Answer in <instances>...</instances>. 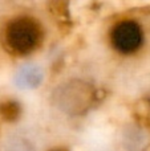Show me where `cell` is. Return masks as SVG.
Wrapping results in <instances>:
<instances>
[{
	"label": "cell",
	"instance_id": "cell-6",
	"mask_svg": "<svg viewBox=\"0 0 150 151\" xmlns=\"http://www.w3.org/2000/svg\"><path fill=\"white\" fill-rule=\"evenodd\" d=\"M21 114V107L16 101H4L0 104V115L7 122H13Z\"/></svg>",
	"mask_w": 150,
	"mask_h": 151
},
{
	"label": "cell",
	"instance_id": "cell-4",
	"mask_svg": "<svg viewBox=\"0 0 150 151\" xmlns=\"http://www.w3.org/2000/svg\"><path fill=\"white\" fill-rule=\"evenodd\" d=\"M43 70L36 65H25L17 70L15 76V83L23 90H35L43 83Z\"/></svg>",
	"mask_w": 150,
	"mask_h": 151
},
{
	"label": "cell",
	"instance_id": "cell-2",
	"mask_svg": "<svg viewBox=\"0 0 150 151\" xmlns=\"http://www.w3.org/2000/svg\"><path fill=\"white\" fill-rule=\"evenodd\" d=\"M4 37L11 52L25 56L36 50L41 44L43 28L31 16H19L8 23Z\"/></svg>",
	"mask_w": 150,
	"mask_h": 151
},
{
	"label": "cell",
	"instance_id": "cell-1",
	"mask_svg": "<svg viewBox=\"0 0 150 151\" xmlns=\"http://www.w3.org/2000/svg\"><path fill=\"white\" fill-rule=\"evenodd\" d=\"M96 90L89 82L79 78L61 82L52 93L56 109L68 115H81L93 106Z\"/></svg>",
	"mask_w": 150,
	"mask_h": 151
},
{
	"label": "cell",
	"instance_id": "cell-3",
	"mask_svg": "<svg viewBox=\"0 0 150 151\" xmlns=\"http://www.w3.org/2000/svg\"><path fill=\"white\" fill-rule=\"evenodd\" d=\"M109 39L114 50L122 55H132L142 45L144 32L137 21L125 19L113 25Z\"/></svg>",
	"mask_w": 150,
	"mask_h": 151
},
{
	"label": "cell",
	"instance_id": "cell-5",
	"mask_svg": "<svg viewBox=\"0 0 150 151\" xmlns=\"http://www.w3.org/2000/svg\"><path fill=\"white\" fill-rule=\"evenodd\" d=\"M3 151H36V147L28 138L12 137L5 142Z\"/></svg>",
	"mask_w": 150,
	"mask_h": 151
}]
</instances>
